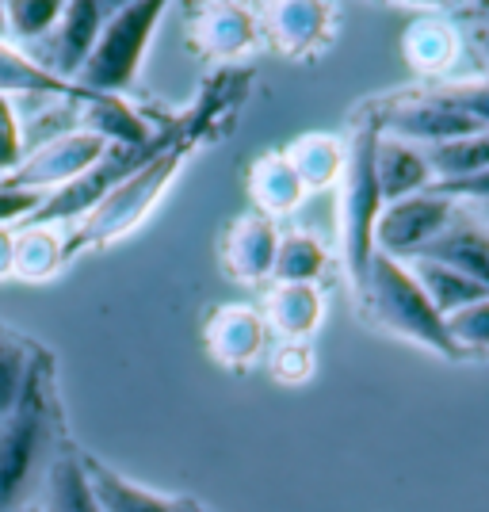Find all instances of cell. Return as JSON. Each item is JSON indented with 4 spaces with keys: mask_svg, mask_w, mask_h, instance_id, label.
Returning <instances> with one entry per match:
<instances>
[{
    "mask_svg": "<svg viewBox=\"0 0 489 512\" xmlns=\"http://www.w3.org/2000/svg\"><path fill=\"white\" fill-rule=\"evenodd\" d=\"M325 264H329V256H325L318 237L287 234V237H279L272 279H276V283H318V276L325 272Z\"/></svg>",
    "mask_w": 489,
    "mask_h": 512,
    "instance_id": "27",
    "label": "cell"
},
{
    "mask_svg": "<svg viewBox=\"0 0 489 512\" xmlns=\"http://www.w3.org/2000/svg\"><path fill=\"white\" fill-rule=\"evenodd\" d=\"M43 195H31V192H16L8 184H0V226H23L31 214L39 211Z\"/></svg>",
    "mask_w": 489,
    "mask_h": 512,
    "instance_id": "34",
    "label": "cell"
},
{
    "mask_svg": "<svg viewBox=\"0 0 489 512\" xmlns=\"http://www.w3.org/2000/svg\"><path fill=\"white\" fill-rule=\"evenodd\" d=\"M35 363L39 360H31L27 348H23L16 337L0 333V417L20 402L23 386H27V379H31Z\"/></svg>",
    "mask_w": 489,
    "mask_h": 512,
    "instance_id": "29",
    "label": "cell"
},
{
    "mask_svg": "<svg viewBox=\"0 0 489 512\" xmlns=\"http://www.w3.org/2000/svg\"><path fill=\"white\" fill-rule=\"evenodd\" d=\"M425 153H428V165H432V176L440 184L467 180V176H478V172L489 169V130H474L467 138L432 146Z\"/></svg>",
    "mask_w": 489,
    "mask_h": 512,
    "instance_id": "26",
    "label": "cell"
},
{
    "mask_svg": "<svg viewBox=\"0 0 489 512\" xmlns=\"http://www.w3.org/2000/svg\"><path fill=\"white\" fill-rule=\"evenodd\" d=\"M180 161H184V150L169 142L149 165H142L134 176H127L96 211L88 214L85 226L77 230V245H81V241H85V245H111L115 237H123V234H130L134 226H142V218L157 207V199L165 195V188L172 184V176L180 172Z\"/></svg>",
    "mask_w": 489,
    "mask_h": 512,
    "instance_id": "6",
    "label": "cell"
},
{
    "mask_svg": "<svg viewBox=\"0 0 489 512\" xmlns=\"http://www.w3.org/2000/svg\"><path fill=\"white\" fill-rule=\"evenodd\" d=\"M360 295L363 306L371 310V318L379 321V325L402 333L405 341L425 344V348L440 352V356H459L451 337H447L444 318L425 299V291L417 287V279H413V272L405 264L375 253L371 256V268H367V276L360 283Z\"/></svg>",
    "mask_w": 489,
    "mask_h": 512,
    "instance_id": "2",
    "label": "cell"
},
{
    "mask_svg": "<svg viewBox=\"0 0 489 512\" xmlns=\"http://www.w3.org/2000/svg\"><path fill=\"white\" fill-rule=\"evenodd\" d=\"M85 474L96 490V501L104 512H203L195 501L184 497H165V493H153L138 482L123 478L119 470H111L107 463H100L96 455H81Z\"/></svg>",
    "mask_w": 489,
    "mask_h": 512,
    "instance_id": "14",
    "label": "cell"
},
{
    "mask_svg": "<svg viewBox=\"0 0 489 512\" xmlns=\"http://www.w3.org/2000/svg\"><path fill=\"white\" fill-rule=\"evenodd\" d=\"M161 16H165L161 0L111 4L104 27L96 35V46H92V54L81 65L73 85L88 96H100V100H119V92L138 77Z\"/></svg>",
    "mask_w": 489,
    "mask_h": 512,
    "instance_id": "1",
    "label": "cell"
},
{
    "mask_svg": "<svg viewBox=\"0 0 489 512\" xmlns=\"http://www.w3.org/2000/svg\"><path fill=\"white\" fill-rule=\"evenodd\" d=\"M62 8V0H12V4H4L8 39L20 43V50H31L54 31V23L62 20Z\"/></svg>",
    "mask_w": 489,
    "mask_h": 512,
    "instance_id": "28",
    "label": "cell"
},
{
    "mask_svg": "<svg viewBox=\"0 0 489 512\" xmlns=\"http://www.w3.org/2000/svg\"><path fill=\"white\" fill-rule=\"evenodd\" d=\"M46 448L43 363H35L20 402L0 417V512H16Z\"/></svg>",
    "mask_w": 489,
    "mask_h": 512,
    "instance_id": "3",
    "label": "cell"
},
{
    "mask_svg": "<svg viewBox=\"0 0 489 512\" xmlns=\"http://www.w3.org/2000/svg\"><path fill=\"white\" fill-rule=\"evenodd\" d=\"M69 256L65 241L54 226H20L16 230V276L20 279H50Z\"/></svg>",
    "mask_w": 489,
    "mask_h": 512,
    "instance_id": "25",
    "label": "cell"
},
{
    "mask_svg": "<svg viewBox=\"0 0 489 512\" xmlns=\"http://www.w3.org/2000/svg\"><path fill=\"white\" fill-rule=\"evenodd\" d=\"M375 142L379 130L363 127L352 146H348V161H344V256H348V272L363 283L371 256H375V222L383 211V195L375 184Z\"/></svg>",
    "mask_w": 489,
    "mask_h": 512,
    "instance_id": "4",
    "label": "cell"
},
{
    "mask_svg": "<svg viewBox=\"0 0 489 512\" xmlns=\"http://www.w3.org/2000/svg\"><path fill=\"white\" fill-rule=\"evenodd\" d=\"M43 512H104L96 490L88 482L81 455H58L46 478V509Z\"/></svg>",
    "mask_w": 489,
    "mask_h": 512,
    "instance_id": "24",
    "label": "cell"
},
{
    "mask_svg": "<svg viewBox=\"0 0 489 512\" xmlns=\"http://www.w3.org/2000/svg\"><path fill=\"white\" fill-rule=\"evenodd\" d=\"M268 321L253 306H218L207 321V352L222 367H249L264 356Z\"/></svg>",
    "mask_w": 489,
    "mask_h": 512,
    "instance_id": "12",
    "label": "cell"
},
{
    "mask_svg": "<svg viewBox=\"0 0 489 512\" xmlns=\"http://www.w3.org/2000/svg\"><path fill=\"white\" fill-rule=\"evenodd\" d=\"M329 16L333 12L325 4H314V0H283V4H272L264 12V27H268V39L283 54H310L325 39Z\"/></svg>",
    "mask_w": 489,
    "mask_h": 512,
    "instance_id": "19",
    "label": "cell"
},
{
    "mask_svg": "<svg viewBox=\"0 0 489 512\" xmlns=\"http://www.w3.org/2000/svg\"><path fill=\"white\" fill-rule=\"evenodd\" d=\"M268 375L283 386H302L314 375V352L306 341H283L268 356Z\"/></svg>",
    "mask_w": 489,
    "mask_h": 512,
    "instance_id": "31",
    "label": "cell"
},
{
    "mask_svg": "<svg viewBox=\"0 0 489 512\" xmlns=\"http://www.w3.org/2000/svg\"><path fill=\"white\" fill-rule=\"evenodd\" d=\"M43 96V100H69V104H92L100 96H88L77 85H65L58 77H50L46 69L27 58V50L0 39V96Z\"/></svg>",
    "mask_w": 489,
    "mask_h": 512,
    "instance_id": "17",
    "label": "cell"
},
{
    "mask_svg": "<svg viewBox=\"0 0 489 512\" xmlns=\"http://www.w3.org/2000/svg\"><path fill=\"white\" fill-rule=\"evenodd\" d=\"M478 46H482V54L489 58V27H482V31H478Z\"/></svg>",
    "mask_w": 489,
    "mask_h": 512,
    "instance_id": "38",
    "label": "cell"
},
{
    "mask_svg": "<svg viewBox=\"0 0 489 512\" xmlns=\"http://www.w3.org/2000/svg\"><path fill=\"white\" fill-rule=\"evenodd\" d=\"M470 207H474V214H478V218L489 226V203H470Z\"/></svg>",
    "mask_w": 489,
    "mask_h": 512,
    "instance_id": "37",
    "label": "cell"
},
{
    "mask_svg": "<svg viewBox=\"0 0 489 512\" xmlns=\"http://www.w3.org/2000/svg\"><path fill=\"white\" fill-rule=\"evenodd\" d=\"M405 268L413 272L417 287L425 291V299L436 306L440 318H447V314H455V310H463V306L489 295L486 287H478L474 279H467L463 272H455V268H447L440 260H425L421 256V260H409Z\"/></svg>",
    "mask_w": 489,
    "mask_h": 512,
    "instance_id": "21",
    "label": "cell"
},
{
    "mask_svg": "<svg viewBox=\"0 0 489 512\" xmlns=\"http://www.w3.org/2000/svg\"><path fill=\"white\" fill-rule=\"evenodd\" d=\"M107 12L111 8L100 4V0H73V4H65L62 20L54 23V31L46 35L43 43H35L27 50V58L39 65V69H46L50 77L73 85L77 73H81V65L92 54V46H96V35L104 27Z\"/></svg>",
    "mask_w": 489,
    "mask_h": 512,
    "instance_id": "9",
    "label": "cell"
},
{
    "mask_svg": "<svg viewBox=\"0 0 489 512\" xmlns=\"http://www.w3.org/2000/svg\"><path fill=\"white\" fill-rule=\"evenodd\" d=\"M444 325L455 352H489V295L447 314Z\"/></svg>",
    "mask_w": 489,
    "mask_h": 512,
    "instance_id": "30",
    "label": "cell"
},
{
    "mask_svg": "<svg viewBox=\"0 0 489 512\" xmlns=\"http://www.w3.org/2000/svg\"><path fill=\"white\" fill-rule=\"evenodd\" d=\"M165 146H169L165 138H149L142 146H107V153L92 169L81 172L73 184H65V188L46 195L43 203H39V211L31 214L23 226H58V222H73L81 214L88 218L127 176H134L142 165H149Z\"/></svg>",
    "mask_w": 489,
    "mask_h": 512,
    "instance_id": "5",
    "label": "cell"
},
{
    "mask_svg": "<svg viewBox=\"0 0 489 512\" xmlns=\"http://www.w3.org/2000/svg\"><path fill=\"white\" fill-rule=\"evenodd\" d=\"M256 20L249 8L241 4H207L195 12L192 39L203 54L211 58H237L256 43Z\"/></svg>",
    "mask_w": 489,
    "mask_h": 512,
    "instance_id": "16",
    "label": "cell"
},
{
    "mask_svg": "<svg viewBox=\"0 0 489 512\" xmlns=\"http://www.w3.org/2000/svg\"><path fill=\"white\" fill-rule=\"evenodd\" d=\"M432 165H428V153L421 146H409L402 138H390L379 134L375 142V184L383 195V207L409 199V195H421L432 188Z\"/></svg>",
    "mask_w": 489,
    "mask_h": 512,
    "instance_id": "13",
    "label": "cell"
},
{
    "mask_svg": "<svg viewBox=\"0 0 489 512\" xmlns=\"http://www.w3.org/2000/svg\"><path fill=\"white\" fill-rule=\"evenodd\" d=\"M16 276V230L0 226V279Z\"/></svg>",
    "mask_w": 489,
    "mask_h": 512,
    "instance_id": "36",
    "label": "cell"
},
{
    "mask_svg": "<svg viewBox=\"0 0 489 512\" xmlns=\"http://www.w3.org/2000/svg\"><path fill=\"white\" fill-rule=\"evenodd\" d=\"M478 20H482V27H489V8H482V16H478Z\"/></svg>",
    "mask_w": 489,
    "mask_h": 512,
    "instance_id": "40",
    "label": "cell"
},
{
    "mask_svg": "<svg viewBox=\"0 0 489 512\" xmlns=\"http://www.w3.org/2000/svg\"><path fill=\"white\" fill-rule=\"evenodd\" d=\"M383 127L390 138H402V142L421 146V150H432V146H444V142L482 130L459 107L447 104L440 92H425V96H409V100L390 104L383 115Z\"/></svg>",
    "mask_w": 489,
    "mask_h": 512,
    "instance_id": "10",
    "label": "cell"
},
{
    "mask_svg": "<svg viewBox=\"0 0 489 512\" xmlns=\"http://www.w3.org/2000/svg\"><path fill=\"white\" fill-rule=\"evenodd\" d=\"M0 39H8V27H4V4H0Z\"/></svg>",
    "mask_w": 489,
    "mask_h": 512,
    "instance_id": "39",
    "label": "cell"
},
{
    "mask_svg": "<svg viewBox=\"0 0 489 512\" xmlns=\"http://www.w3.org/2000/svg\"><path fill=\"white\" fill-rule=\"evenodd\" d=\"M279 234L272 218L264 214H241L230 234H226V268L234 272L241 283H264L272 279V264H276Z\"/></svg>",
    "mask_w": 489,
    "mask_h": 512,
    "instance_id": "15",
    "label": "cell"
},
{
    "mask_svg": "<svg viewBox=\"0 0 489 512\" xmlns=\"http://www.w3.org/2000/svg\"><path fill=\"white\" fill-rule=\"evenodd\" d=\"M27 512H31V509H27Z\"/></svg>",
    "mask_w": 489,
    "mask_h": 512,
    "instance_id": "41",
    "label": "cell"
},
{
    "mask_svg": "<svg viewBox=\"0 0 489 512\" xmlns=\"http://www.w3.org/2000/svg\"><path fill=\"white\" fill-rule=\"evenodd\" d=\"M432 192L447 195V199H467V203H489V169L467 180H451V184H432Z\"/></svg>",
    "mask_w": 489,
    "mask_h": 512,
    "instance_id": "35",
    "label": "cell"
},
{
    "mask_svg": "<svg viewBox=\"0 0 489 512\" xmlns=\"http://www.w3.org/2000/svg\"><path fill=\"white\" fill-rule=\"evenodd\" d=\"M402 50H405V62L413 65L417 73H444V69L455 65L459 39H455V27L447 20L425 16V20L409 23Z\"/></svg>",
    "mask_w": 489,
    "mask_h": 512,
    "instance_id": "23",
    "label": "cell"
},
{
    "mask_svg": "<svg viewBox=\"0 0 489 512\" xmlns=\"http://www.w3.org/2000/svg\"><path fill=\"white\" fill-rule=\"evenodd\" d=\"M321 314H325V302H321L318 283H276L268 291L264 321L283 341H306L310 333H318Z\"/></svg>",
    "mask_w": 489,
    "mask_h": 512,
    "instance_id": "18",
    "label": "cell"
},
{
    "mask_svg": "<svg viewBox=\"0 0 489 512\" xmlns=\"http://www.w3.org/2000/svg\"><path fill=\"white\" fill-rule=\"evenodd\" d=\"M455 207H459L455 199L432 192V188L383 207L379 222H375V253L390 256L398 264L417 260L436 237L444 234V226L451 222Z\"/></svg>",
    "mask_w": 489,
    "mask_h": 512,
    "instance_id": "8",
    "label": "cell"
},
{
    "mask_svg": "<svg viewBox=\"0 0 489 512\" xmlns=\"http://www.w3.org/2000/svg\"><path fill=\"white\" fill-rule=\"evenodd\" d=\"M287 161L295 165L298 180L306 192L329 188L344 176V161H348V146L333 134H302L295 146L287 150Z\"/></svg>",
    "mask_w": 489,
    "mask_h": 512,
    "instance_id": "22",
    "label": "cell"
},
{
    "mask_svg": "<svg viewBox=\"0 0 489 512\" xmlns=\"http://www.w3.org/2000/svg\"><path fill=\"white\" fill-rule=\"evenodd\" d=\"M249 195L256 203V214H291L302 203V180L295 165L287 161V153H264L249 172Z\"/></svg>",
    "mask_w": 489,
    "mask_h": 512,
    "instance_id": "20",
    "label": "cell"
},
{
    "mask_svg": "<svg viewBox=\"0 0 489 512\" xmlns=\"http://www.w3.org/2000/svg\"><path fill=\"white\" fill-rule=\"evenodd\" d=\"M451 107H459L467 119H474L482 130H489V81H463V85L436 88Z\"/></svg>",
    "mask_w": 489,
    "mask_h": 512,
    "instance_id": "32",
    "label": "cell"
},
{
    "mask_svg": "<svg viewBox=\"0 0 489 512\" xmlns=\"http://www.w3.org/2000/svg\"><path fill=\"white\" fill-rule=\"evenodd\" d=\"M421 256L425 260H440V264L463 272L467 279H474L478 287L489 291V226L474 214L470 203L467 207H455L451 222L444 226V234L436 237Z\"/></svg>",
    "mask_w": 489,
    "mask_h": 512,
    "instance_id": "11",
    "label": "cell"
},
{
    "mask_svg": "<svg viewBox=\"0 0 489 512\" xmlns=\"http://www.w3.org/2000/svg\"><path fill=\"white\" fill-rule=\"evenodd\" d=\"M23 161V123L8 96H0V180Z\"/></svg>",
    "mask_w": 489,
    "mask_h": 512,
    "instance_id": "33",
    "label": "cell"
},
{
    "mask_svg": "<svg viewBox=\"0 0 489 512\" xmlns=\"http://www.w3.org/2000/svg\"><path fill=\"white\" fill-rule=\"evenodd\" d=\"M111 142H104L100 134H92L85 127H73L65 134H54V138H43L31 153H23V161L8 172L0 184L16 188V192H31V195H50L73 184L85 169H92L100 157L107 153Z\"/></svg>",
    "mask_w": 489,
    "mask_h": 512,
    "instance_id": "7",
    "label": "cell"
}]
</instances>
